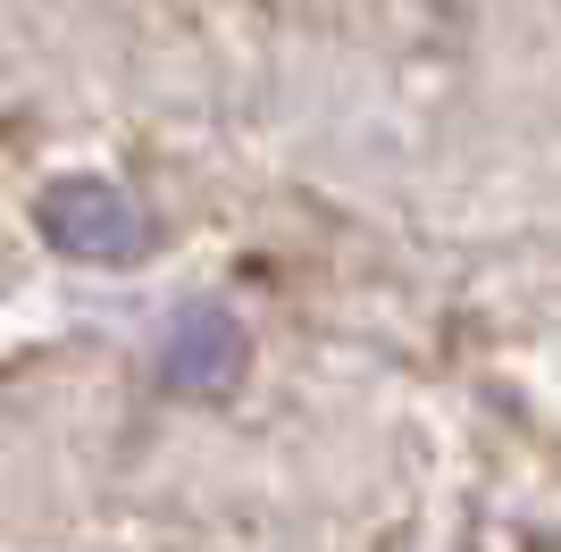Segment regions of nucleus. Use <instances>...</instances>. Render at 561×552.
<instances>
[{"label": "nucleus", "instance_id": "obj_1", "mask_svg": "<svg viewBox=\"0 0 561 552\" xmlns=\"http://www.w3.org/2000/svg\"><path fill=\"white\" fill-rule=\"evenodd\" d=\"M43 234H50L68 260H101V268H117V260H135L142 243H151L142 209L126 202L117 184H101V176L50 184V193H43Z\"/></svg>", "mask_w": 561, "mask_h": 552}, {"label": "nucleus", "instance_id": "obj_2", "mask_svg": "<svg viewBox=\"0 0 561 552\" xmlns=\"http://www.w3.org/2000/svg\"><path fill=\"white\" fill-rule=\"evenodd\" d=\"M243 360H252V344H243V326L227 310H185L160 344V377L176 393H227L243 377Z\"/></svg>", "mask_w": 561, "mask_h": 552}]
</instances>
